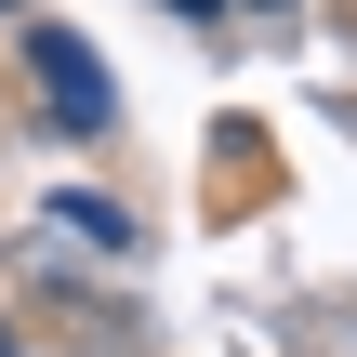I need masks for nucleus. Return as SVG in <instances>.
<instances>
[{
  "mask_svg": "<svg viewBox=\"0 0 357 357\" xmlns=\"http://www.w3.org/2000/svg\"><path fill=\"white\" fill-rule=\"evenodd\" d=\"M26 66H40V106H53V132H106V119H119V93H106V53H93L79 26H26Z\"/></svg>",
  "mask_w": 357,
  "mask_h": 357,
  "instance_id": "nucleus-1",
  "label": "nucleus"
},
{
  "mask_svg": "<svg viewBox=\"0 0 357 357\" xmlns=\"http://www.w3.org/2000/svg\"><path fill=\"white\" fill-rule=\"evenodd\" d=\"M53 212H66V225H79V238H106V252H119V238H132V212H119V199H53Z\"/></svg>",
  "mask_w": 357,
  "mask_h": 357,
  "instance_id": "nucleus-2",
  "label": "nucleus"
},
{
  "mask_svg": "<svg viewBox=\"0 0 357 357\" xmlns=\"http://www.w3.org/2000/svg\"><path fill=\"white\" fill-rule=\"evenodd\" d=\"M172 13H225V0H172Z\"/></svg>",
  "mask_w": 357,
  "mask_h": 357,
  "instance_id": "nucleus-3",
  "label": "nucleus"
},
{
  "mask_svg": "<svg viewBox=\"0 0 357 357\" xmlns=\"http://www.w3.org/2000/svg\"><path fill=\"white\" fill-rule=\"evenodd\" d=\"M0 357H26V344H13V331H0Z\"/></svg>",
  "mask_w": 357,
  "mask_h": 357,
  "instance_id": "nucleus-4",
  "label": "nucleus"
}]
</instances>
